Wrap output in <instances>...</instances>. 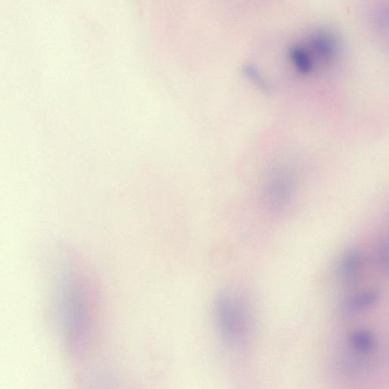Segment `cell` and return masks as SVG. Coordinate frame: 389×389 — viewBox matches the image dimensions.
<instances>
[{
    "label": "cell",
    "instance_id": "1",
    "mask_svg": "<svg viewBox=\"0 0 389 389\" xmlns=\"http://www.w3.org/2000/svg\"><path fill=\"white\" fill-rule=\"evenodd\" d=\"M215 316L220 334L231 346L247 343L253 330V318L247 303L232 291H225L217 298Z\"/></svg>",
    "mask_w": 389,
    "mask_h": 389
},
{
    "label": "cell",
    "instance_id": "2",
    "mask_svg": "<svg viewBox=\"0 0 389 389\" xmlns=\"http://www.w3.org/2000/svg\"><path fill=\"white\" fill-rule=\"evenodd\" d=\"M76 280H69L66 287L64 310L68 340L75 347H79L89 336L91 312L85 289Z\"/></svg>",
    "mask_w": 389,
    "mask_h": 389
},
{
    "label": "cell",
    "instance_id": "3",
    "mask_svg": "<svg viewBox=\"0 0 389 389\" xmlns=\"http://www.w3.org/2000/svg\"><path fill=\"white\" fill-rule=\"evenodd\" d=\"M363 258L358 250L351 249L344 255L338 268L340 281L346 286H351L358 281Z\"/></svg>",
    "mask_w": 389,
    "mask_h": 389
},
{
    "label": "cell",
    "instance_id": "4",
    "mask_svg": "<svg viewBox=\"0 0 389 389\" xmlns=\"http://www.w3.org/2000/svg\"><path fill=\"white\" fill-rule=\"evenodd\" d=\"M379 299V291L370 289L345 299L342 310L346 314H355L374 307Z\"/></svg>",
    "mask_w": 389,
    "mask_h": 389
}]
</instances>
